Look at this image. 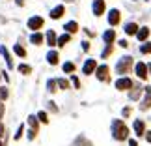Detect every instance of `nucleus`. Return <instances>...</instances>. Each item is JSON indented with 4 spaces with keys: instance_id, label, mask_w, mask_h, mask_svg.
<instances>
[{
    "instance_id": "nucleus-32",
    "label": "nucleus",
    "mask_w": 151,
    "mask_h": 146,
    "mask_svg": "<svg viewBox=\"0 0 151 146\" xmlns=\"http://www.w3.org/2000/svg\"><path fill=\"white\" fill-rule=\"evenodd\" d=\"M24 131H26V126H24V124H21L19 127H17L15 135H13V141H21V139L24 137Z\"/></svg>"
},
{
    "instance_id": "nucleus-2",
    "label": "nucleus",
    "mask_w": 151,
    "mask_h": 146,
    "mask_svg": "<svg viewBox=\"0 0 151 146\" xmlns=\"http://www.w3.org/2000/svg\"><path fill=\"white\" fill-rule=\"evenodd\" d=\"M132 66H134V58H132L131 54H123L121 58H118V62H116L114 73L118 75V77L129 75V73H132Z\"/></svg>"
},
{
    "instance_id": "nucleus-7",
    "label": "nucleus",
    "mask_w": 151,
    "mask_h": 146,
    "mask_svg": "<svg viewBox=\"0 0 151 146\" xmlns=\"http://www.w3.org/2000/svg\"><path fill=\"white\" fill-rule=\"evenodd\" d=\"M132 73L136 75V79L140 81H147V64L144 62V60H138V62H134V66H132Z\"/></svg>"
},
{
    "instance_id": "nucleus-28",
    "label": "nucleus",
    "mask_w": 151,
    "mask_h": 146,
    "mask_svg": "<svg viewBox=\"0 0 151 146\" xmlns=\"http://www.w3.org/2000/svg\"><path fill=\"white\" fill-rule=\"evenodd\" d=\"M56 84H58V90H69L71 88V83L65 77H56Z\"/></svg>"
},
{
    "instance_id": "nucleus-11",
    "label": "nucleus",
    "mask_w": 151,
    "mask_h": 146,
    "mask_svg": "<svg viewBox=\"0 0 151 146\" xmlns=\"http://www.w3.org/2000/svg\"><path fill=\"white\" fill-rule=\"evenodd\" d=\"M142 96H144V86H140V83H136L129 92H127V97H129V101H140Z\"/></svg>"
},
{
    "instance_id": "nucleus-38",
    "label": "nucleus",
    "mask_w": 151,
    "mask_h": 146,
    "mask_svg": "<svg viewBox=\"0 0 151 146\" xmlns=\"http://www.w3.org/2000/svg\"><path fill=\"white\" fill-rule=\"evenodd\" d=\"M116 43H118V47H121V49H127V47H129V39H127V38L116 39Z\"/></svg>"
},
{
    "instance_id": "nucleus-1",
    "label": "nucleus",
    "mask_w": 151,
    "mask_h": 146,
    "mask_svg": "<svg viewBox=\"0 0 151 146\" xmlns=\"http://www.w3.org/2000/svg\"><path fill=\"white\" fill-rule=\"evenodd\" d=\"M110 135L116 142H127V139L131 137V127L125 124L123 118H114L110 122Z\"/></svg>"
},
{
    "instance_id": "nucleus-25",
    "label": "nucleus",
    "mask_w": 151,
    "mask_h": 146,
    "mask_svg": "<svg viewBox=\"0 0 151 146\" xmlns=\"http://www.w3.org/2000/svg\"><path fill=\"white\" fill-rule=\"evenodd\" d=\"M13 54H15L17 58H26L28 52H26V49H24V45L15 43V45H13Z\"/></svg>"
},
{
    "instance_id": "nucleus-6",
    "label": "nucleus",
    "mask_w": 151,
    "mask_h": 146,
    "mask_svg": "<svg viewBox=\"0 0 151 146\" xmlns=\"http://www.w3.org/2000/svg\"><path fill=\"white\" fill-rule=\"evenodd\" d=\"M43 26H45V17H41V15H32V17H28V21H26V28H28V30H32V32H41Z\"/></svg>"
},
{
    "instance_id": "nucleus-16",
    "label": "nucleus",
    "mask_w": 151,
    "mask_h": 146,
    "mask_svg": "<svg viewBox=\"0 0 151 146\" xmlns=\"http://www.w3.org/2000/svg\"><path fill=\"white\" fill-rule=\"evenodd\" d=\"M103 43L104 45H114L116 43V28H106L103 32Z\"/></svg>"
},
{
    "instance_id": "nucleus-17",
    "label": "nucleus",
    "mask_w": 151,
    "mask_h": 146,
    "mask_svg": "<svg viewBox=\"0 0 151 146\" xmlns=\"http://www.w3.org/2000/svg\"><path fill=\"white\" fill-rule=\"evenodd\" d=\"M56 39H58V34L56 30H47L45 32V45H49V49H56Z\"/></svg>"
},
{
    "instance_id": "nucleus-46",
    "label": "nucleus",
    "mask_w": 151,
    "mask_h": 146,
    "mask_svg": "<svg viewBox=\"0 0 151 146\" xmlns=\"http://www.w3.org/2000/svg\"><path fill=\"white\" fill-rule=\"evenodd\" d=\"M15 4L17 6H24V0H15Z\"/></svg>"
},
{
    "instance_id": "nucleus-13",
    "label": "nucleus",
    "mask_w": 151,
    "mask_h": 146,
    "mask_svg": "<svg viewBox=\"0 0 151 146\" xmlns=\"http://www.w3.org/2000/svg\"><path fill=\"white\" fill-rule=\"evenodd\" d=\"M63 15H65V6L63 4H58L54 8H50V11H49V17L52 21H60Z\"/></svg>"
},
{
    "instance_id": "nucleus-45",
    "label": "nucleus",
    "mask_w": 151,
    "mask_h": 146,
    "mask_svg": "<svg viewBox=\"0 0 151 146\" xmlns=\"http://www.w3.org/2000/svg\"><path fill=\"white\" fill-rule=\"evenodd\" d=\"M2 79L6 81V84L9 83V75H8V71H2Z\"/></svg>"
},
{
    "instance_id": "nucleus-4",
    "label": "nucleus",
    "mask_w": 151,
    "mask_h": 146,
    "mask_svg": "<svg viewBox=\"0 0 151 146\" xmlns=\"http://www.w3.org/2000/svg\"><path fill=\"white\" fill-rule=\"evenodd\" d=\"M134 79L131 77V75H123V77H118L114 81V88L118 92H129L132 86H134Z\"/></svg>"
},
{
    "instance_id": "nucleus-50",
    "label": "nucleus",
    "mask_w": 151,
    "mask_h": 146,
    "mask_svg": "<svg viewBox=\"0 0 151 146\" xmlns=\"http://www.w3.org/2000/svg\"><path fill=\"white\" fill-rule=\"evenodd\" d=\"M147 2H149V0H147Z\"/></svg>"
},
{
    "instance_id": "nucleus-33",
    "label": "nucleus",
    "mask_w": 151,
    "mask_h": 146,
    "mask_svg": "<svg viewBox=\"0 0 151 146\" xmlns=\"http://www.w3.org/2000/svg\"><path fill=\"white\" fill-rule=\"evenodd\" d=\"M47 90L50 92V94H56V92H58V84H56V79H49V81H47Z\"/></svg>"
},
{
    "instance_id": "nucleus-27",
    "label": "nucleus",
    "mask_w": 151,
    "mask_h": 146,
    "mask_svg": "<svg viewBox=\"0 0 151 146\" xmlns=\"http://www.w3.org/2000/svg\"><path fill=\"white\" fill-rule=\"evenodd\" d=\"M36 116H37L39 124H43V126L50 124V116H49V113H47V110H37V113H36Z\"/></svg>"
},
{
    "instance_id": "nucleus-48",
    "label": "nucleus",
    "mask_w": 151,
    "mask_h": 146,
    "mask_svg": "<svg viewBox=\"0 0 151 146\" xmlns=\"http://www.w3.org/2000/svg\"><path fill=\"white\" fill-rule=\"evenodd\" d=\"M0 146H8V144H6V141H4V139H0Z\"/></svg>"
},
{
    "instance_id": "nucleus-26",
    "label": "nucleus",
    "mask_w": 151,
    "mask_h": 146,
    "mask_svg": "<svg viewBox=\"0 0 151 146\" xmlns=\"http://www.w3.org/2000/svg\"><path fill=\"white\" fill-rule=\"evenodd\" d=\"M26 124H28L30 129H36V131H39V126H41L36 114H30V116H28V118H26Z\"/></svg>"
},
{
    "instance_id": "nucleus-31",
    "label": "nucleus",
    "mask_w": 151,
    "mask_h": 146,
    "mask_svg": "<svg viewBox=\"0 0 151 146\" xmlns=\"http://www.w3.org/2000/svg\"><path fill=\"white\" fill-rule=\"evenodd\" d=\"M69 83H71V88H75V90H80L82 88V83H80V79H78V75H71V79H69Z\"/></svg>"
},
{
    "instance_id": "nucleus-23",
    "label": "nucleus",
    "mask_w": 151,
    "mask_h": 146,
    "mask_svg": "<svg viewBox=\"0 0 151 146\" xmlns=\"http://www.w3.org/2000/svg\"><path fill=\"white\" fill-rule=\"evenodd\" d=\"M62 71L65 73V75H73L75 71H77V64L71 62V60H65L62 64Z\"/></svg>"
},
{
    "instance_id": "nucleus-35",
    "label": "nucleus",
    "mask_w": 151,
    "mask_h": 146,
    "mask_svg": "<svg viewBox=\"0 0 151 146\" xmlns=\"http://www.w3.org/2000/svg\"><path fill=\"white\" fill-rule=\"evenodd\" d=\"M8 97H9V88L8 86H0V99H2V101H8Z\"/></svg>"
},
{
    "instance_id": "nucleus-24",
    "label": "nucleus",
    "mask_w": 151,
    "mask_h": 146,
    "mask_svg": "<svg viewBox=\"0 0 151 146\" xmlns=\"http://www.w3.org/2000/svg\"><path fill=\"white\" fill-rule=\"evenodd\" d=\"M17 71H19L21 75H24V77H28V75L32 73V66L26 64V62H19L17 64Z\"/></svg>"
},
{
    "instance_id": "nucleus-41",
    "label": "nucleus",
    "mask_w": 151,
    "mask_h": 146,
    "mask_svg": "<svg viewBox=\"0 0 151 146\" xmlns=\"http://www.w3.org/2000/svg\"><path fill=\"white\" fill-rule=\"evenodd\" d=\"M4 116H6V101L0 99V120H2Z\"/></svg>"
},
{
    "instance_id": "nucleus-21",
    "label": "nucleus",
    "mask_w": 151,
    "mask_h": 146,
    "mask_svg": "<svg viewBox=\"0 0 151 146\" xmlns=\"http://www.w3.org/2000/svg\"><path fill=\"white\" fill-rule=\"evenodd\" d=\"M62 28H63V32H65V34H71V36H75V34L80 30V25H78L77 21H67Z\"/></svg>"
},
{
    "instance_id": "nucleus-40",
    "label": "nucleus",
    "mask_w": 151,
    "mask_h": 146,
    "mask_svg": "<svg viewBox=\"0 0 151 146\" xmlns=\"http://www.w3.org/2000/svg\"><path fill=\"white\" fill-rule=\"evenodd\" d=\"M127 144H129V146H140V142H138L136 137H129V139H127Z\"/></svg>"
},
{
    "instance_id": "nucleus-34",
    "label": "nucleus",
    "mask_w": 151,
    "mask_h": 146,
    "mask_svg": "<svg viewBox=\"0 0 151 146\" xmlns=\"http://www.w3.org/2000/svg\"><path fill=\"white\" fill-rule=\"evenodd\" d=\"M131 114H132V107L131 105H125V107L121 109V118L127 120V118H131Z\"/></svg>"
},
{
    "instance_id": "nucleus-43",
    "label": "nucleus",
    "mask_w": 151,
    "mask_h": 146,
    "mask_svg": "<svg viewBox=\"0 0 151 146\" xmlns=\"http://www.w3.org/2000/svg\"><path fill=\"white\" fill-rule=\"evenodd\" d=\"M6 133H8V131H6V126H4V122L0 120V139H4Z\"/></svg>"
},
{
    "instance_id": "nucleus-29",
    "label": "nucleus",
    "mask_w": 151,
    "mask_h": 146,
    "mask_svg": "<svg viewBox=\"0 0 151 146\" xmlns=\"http://www.w3.org/2000/svg\"><path fill=\"white\" fill-rule=\"evenodd\" d=\"M138 51H140V54H144V56H149V54H151V41L147 39V41L140 43V45H138Z\"/></svg>"
},
{
    "instance_id": "nucleus-15",
    "label": "nucleus",
    "mask_w": 151,
    "mask_h": 146,
    "mask_svg": "<svg viewBox=\"0 0 151 146\" xmlns=\"http://www.w3.org/2000/svg\"><path fill=\"white\" fill-rule=\"evenodd\" d=\"M45 60H47L49 66H58L60 64V52L56 49H49V52L45 54Z\"/></svg>"
},
{
    "instance_id": "nucleus-19",
    "label": "nucleus",
    "mask_w": 151,
    "mask_h": 146,
    "mask_svg": "<svg viewBox=\"0 0 151 146\" xmlns=\"http://www.w3.org/2000/svg\"><path fill=\"white\" fill-rule=\"evenodd\" d=\"M28 41H30L34 47H41V45H45V34H41V32H32Z\"/></svg>"
},
{
    "instance_id": "nucleus-39",
    "label": "nucleus",
    "mask_w": 151,
    "mask_h": 146,
    "mask_svg": "<svg viewBox=\"0 0 151 146\" xmlns=\"http://www.w3.org/2000/svg\"><path fill=\"white\" fill-rule=\"evenodd\" d=\"M80 47H82L84 52H90V49H91V41H90V39H82V45H80Z\"/></svg>"
},
{
    "instance_id": "nucleus-37",
    "label": "nucleus",
    "mask_w": 151,
    "mask_h": 146,
    "mask_svg": "<svg viewBox=\"0 0 151 146\" xmlns=\"http://www.w3.org/2000/svg\"><path fill=\"white\" fill-rule=\"evenodd\" d=\"M37 133L39 131H36V129H30V127H28V131H26V139H28V141H36V137H37Z\"/></svg>"
},
{
    "instance_id": "nucleus-3",
    "label": "nucleus",
    "mask_w": 151,
    "mask_h": 146,
    "mask_svg": "<svg viewBox=\"0 0 151 146\" xmlns=\"http://www.w3.org/2000/svg\"><path fill=\"white\" fill-rule=\"evenodd\" d=\"M93 75L99 83H104V84H108L110 81H112V69H110L108 64H97Z\"/></svg>"
},
{
    "instance_id": "nucleus-18",
    "label": "nucleus",
    "mask_w": 151,
    "mask_h": 146,
    "mask_svg": "<svg viewBox=\"0 0 151 146\" xmlns=\"http://www.w3.org/2000/svg\"><path fill=\"white\" fill-rule=\"evenodd\" d=\"M138 28H140V25H138V23H134V21H127L125 25H123V32H125V36H136Z\"/></svg>"
},
{
    "instance_id": "nucleus-49",
    "label": "nucleus",
    "mask_w": 151,
    "mask_h": 146,
    "mask_svg": "<svg viewBox=\"0 0 151 146\" xmlns=\"http://www.w3.org/2000/svg\"><path fill=\"white\" fill-rule=\"evenodd\" d=\"M0 81H2V71H0Z\"/></svg>"
},
{
    "instance_id": "nucleus-30",
    "label": "nucleus",
    "mask_w": 151,
    "mask_h": 146,
    "mask_svg": "<svg viewBox=\"0 0 151 146\" xmlns=\"http://www.w3.org/2000/svg\"><path fill=\"white\" fill-rule=\"evenodd\" d=\"M112 52H114V45H104L103 51H101V58H103V60H106V58L112 56Z\"/></svg>"
},
{
    "instance_id": "nucleus-22",
    "label": "nucleus",
    "mask_w": 151,
    "mask_h": 146,
    "mask_svg": "<svg viewBox=\"0 0 151 146\" xmlns=\"http://www.w3.org/2000/svg\"><path fill=\"white\" fill-rule=\"evenodd\" d=\"M71 39H73L71 34H65V32L60 34V36H58V39H56V47H58V49H63L67 43H71Z\"/></svg>"
},
{
    "instance_id": "nucleus-5",
    "label": "nucleus",
    "mask_w": 151,
    "mask_h": 146,
    "mask_svg": "<svg viewBox=\"0 0 151 146\" xmlns=\"http://www.w3.org/2000/svg\"><path fill=\"white\" fill-rule=\"evenodd\" d=\"M146 131H147V124H146V120H144V118H134V120H132L131 133H132L136 139H144Z\"/></svg>"
},
{
    "instance_id": "nucleus-9",
    "label": "nucleus",
    "mask_w": 151,
    "mask_h": 146,
    "mask_svg": "<svg viewBox=\"0 0 151 146\" xmlns=\"http://www.w3.org/2000/svg\"><path fill=\"white\" fill-rule=\"evenodd\" d=\"M106 21H108V26L110 28H116L121 25V11L118 8H112L110 11H106Z\"/></svg>"
},
{
    "instance_id": "nucleus-36",
    "label": "nucleus",
    "mask_w": 151,
    "mask_h": 146,
    "mask_svg": "<svg viewBox=\"0 0 151 146\" xmlns=\"http://www.w3.org/2000/svg\"><path fill=\"white\" fill-rule=\"evenodd\" d=\"M49 110H50L52 114H58V113H60V109H58L56 101H49V103H47V113H49Z\"/></svg>"
},
{
    "instance_id": "nucleus-10",
    "label": "nucleus",
    "mask_w": 151,
    "mask_h": 146,
    "mask_svg": "<svg viewBox=\"0 0 151 146\" xmlns=\"http://www.w3.org/2000/svg\"><path fill=\"white\" fill-rule=\"evenodd\" d=\"M97 62L95 58H86L84 64H82V68H80V71H82V75H86V77H90V75H93L95 73V68H97Z\"/></svg>"
},
{
    "instance_id": "nucleus-20",
    "label": "nucleus",
    "mask_w": 151,
    "mask_h": 146,
    "mask_svg": "<svg viewBox=\"0 0 151 146\" xmlns=\"http://www.w3.org/2000/svg\"><path fill=\"white\" fill-rule=\"evenodd\" d=\"M149 36H151V28H149V26H140L134 38H136L140 43H144V41H147V39H149Z\"/></svg>"
},
{
    "instance_id": "nucleus-44",
    "label": "nucleus",
    "mask_w": 151,
    "mask_h": 146,
    "mask_svg": "<svg viewBox=\"0 0 151 146\" xmlns=\"http://www.w3.org/2000/svg\"><path fill=\"white\" fill-rule=\"evenodd\" d=\"M144 139H146V142H147V144H151V129H147V131H146Z\"/></svg>"
},
{
    "instance_id": "nucleus-47",
    "label": "nucleus",
    "mask_w": 151,
    "mask_h": 146,
    "mask_svg": "<svg viewBox=\"0 0 151 146\" xmlns=\"http://www.w3.org/2000/svg\"><path fill=\"white\" fill-rule=\"evenodd\" d=\"M147 75H149V79H151V64H147Z\"/></svg>"
},
{
    "instance_id": "nucleus-12",
    "label": "nucleus",
    "mask_w": 151,
    "mask_h": 146,
    "mask_svg": "<svg viewBox=\"0 0 151 146\" xmlns=\"http://www.w3.org/2000/svg\"><path fill=\"white\" fill-rule=\"evenodd\" d=\"M91 11H93L95 17H103L106 13V2L104 0H93L91 2Z\"/></svg>"
},
{
    "instance_id": "nucleus-14",
    "label": "nucleus",
    "mask_w": 151,
    "mask_h": 146,
    "mask_svg": "<svg viewBox=\"0 0 151 146\" xmlns=\"http://www.w3.org/2000/svg\"><path fill=\"white\" fill-rule=\"evenodd\" d=\"M71 146H93V141H91L88 135L80 133V135H77V137L71 141Z\"/></svg>"
},
{
    "instance_id": "nucleus-42",
    "label": "nucleus",
    "mask_w": 151,
    "mask_h": 146,
    "mask_svg": "<svg viewBox=\"0 0 151 146\" xmlns=\"http://www.w3.org/2000/svg\"><path fill=\"white\" fill-rule=\"evenodd\" d=\"M82 32L86 34V36H88V38H91V39H93L95 36H97V34L93 32V30H90V28H82Z\"/></svg>"
},
{
    "instance_id": "nucleus-8",
    "label": "nucleus",
    "mask_w": 151,
    "mask_h": 146,
    "mask_svg": "<svg viewBox=\"0 0 151 146\" xmlns=\"http://www.w3.org/2000/svg\"><path fill=\"white\" fill-rule=\"evenodd\" d=\"M138 109H140V113H147L151 109V84L144 86V96L138 101Z\"/></svg>"
}]
</instances>
